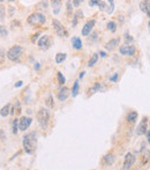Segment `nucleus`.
<instances>
[{
  "label": "nucleus",
  "instance_id": "nucleus-26",
  "mask_svg": "<svg viewBox=\"0 0 150 170\" xmlns=\"http://www.w3.org/2000/svg\"><path fill=\"white\" fill-rule=\"evenodd\" d=\"M57 78H58V84H59V85L62 86L64 84H65V82H66V79H65V77H64V75H62L60 72H58V74H57Z\"/></svg>",
  "mask_w": 150,
  "mask_h": 170
},
{
  "label": "nucleus",
  "instance_id": "nucleus-2",
  "mask_svg": "<svg viewBox=\"0 0 150 170\" xmlns=\"http://www.w3.org/2000/svg\"><path fill=\"white\" fill-rule=\"evenodd\" d=\"M22 54H23V47L20 46V45H14V46H12V47L7 51V53H6L7 58H8L9 60H12V61H19Z\"/></svg>",
  "mask_w": 150,
  "mask_h": 170
},
{
  "label": "nucleus",
  "instance_id": "nucleus-18",
  "mask_svg": "<svg viewBox=\"0 0 150 170\" xmlns=\"http://www.w3.org/2000/svg\"><path fill=\"white\" fill-rule=\"evenodd\" d=\"M72 43H73V47L75 50H81L82 49V41H81L80 37H73Z\"/></svg>",
  "mask_w": 150,
  "mask_h": 170
},
{
  "label": "nucleus",
  "instance_id": "nucleus-30",
  "mask_svg": "<svg viewBox=\"0 0 150 170\" xmlns=\"http://www.w3.org/2000/svg\"><path fill=\"white\" fill-rule=\"evenodd\" d=\"M96 6L100 8V10H105V9H106V3H105L104 1H102V0H100V2H98Z\"/></svg>",
  "mask_w": 150,
  "mask_h": 170
},
{
  "label": "nucleus",
  "instance_id": "nucleus-49",
  "mask_svg": "<svg viewBox=\"0 0 150 170\" xmlns=\"http://www.w3.org/2000/svg\"><path fill=\"white\" fill-rule=\"evenodd\" d=\"M3 1H5V0H0V2H3Z\"/></svg>",
  "mask_w": 150,
  "mask_h": 170
},
{
  "label": "nucleus",
  "instance_id": "nucleus-5",
  "mask_svg": "<svg viewBox=\"0 0 150 170\" xmlns=\"http://www.w3.org/2000/svg\"><path fill=\"white\" fill-rule=\"evenodd\" d=\"M52 26H53V28H54V30H55V34H57L59 37H66V36L68 35V33L66 31L64 24H62L60 21H58L57 19H53V20H52Z\"/></svg>",
  "mask_w": 150,
  "mask_h": 170
},
{
  "label": "nucleus",
  "instance_id": "nucleus-7",
  "mask_svg": "<svg viewBox=\"0 0 150 170\" xmlns=\"http://www.w3.org/2000/svg\"><path fill=\"white\" fill-rule=\"evenodd\" d=\"M51 44H52V41H51L50 36L49 35H44L38 41V47L42 49V50H48L51 46Z\"/></svg>",
  "mask_w": 150,
  "mask_h": 170
},
{
  "label": "nucleus",
  "instance_id": "nucleus-16",
  "mask_svg": "<svg viewBox=\"0 0 150 170\" xmlns=\"http://www.w3.org/2000/svg\"><path fill=\"white\" fill-rule=\"evenodd\" d=\"M149 3H150V0H143V1H141L140 2V9L143 12V13H146L147 14V16L149 17Z\"/></svg>",
  "mask_w": 150,
  "mask_h": 170
},
{
  "label": "nucleus",
  "instance_id": "nucleus-17",
  "mask_svg": "<svg viewBox=\"0 0 150 170\" xmlns=\"http://www.w3.org/2000/svg\"><path fill=\"white\" fill-rule=\"evenodd\" d=\"M82 16H83L82 10H77V12H75V14H74V16H73V21H72V27H73V28H75V27H76L79 19H80V17H82Z\"/></svg>",
  "mask_w": 150,
  "mask_h": 170
},
{
  "label": "nucleus",
  "instance_id": "nucleus-45",
  "mask_svg": "<svg viewBox=\"0 0 150 170\" xmlns=\"http://www.w3.org/2000/svg\"><path fill=\"white\" fill-rule=\"evenodd\" d=\"M100 57H106V53H105V52H103V51H100Z\"/></svg>",
  "mask_w": 150,
  "mask_h": 170
},
{
  "label": "nucleus",
  "instance_id": "nucleus-47",
  "mask_svg": "<svg viewBox=\"0 0 150 170\" xmlns=\"http://www.w3.org/2000/svg\"><path fill=\"white\" fill-rule=\"evenodd\" d=\"M83 75H84V72H81V73H80V75H79V78H80V79H82V78H83Z\"/></svg>",
  "mask_w": 150,
  "mask_h": 170
},
{
  "label": "nucleus",
  "instance_id": "nucleus-33",
  "mask_svg": "<svg viewBox=\"0 0 150 170\" xmlns=\"http://www.w3.org/2000/svg\"><path fill=\"white\" fill-rule=\"evenodd\" d=\"M66 6H67V12H72V8H73L72 0H67L66 1Z\"/></svg>",
  "mask_w": 150,
  "mask_h": 170
},
{
  "label": "nucleus",
  "instance_id": "nucleus-25",
  "mask_svg": "<svg viewBox=\"0 0 150 170\" xmlns=\"http://www.w3.org/2000/svg\"><path fill=\"white\" fill-rule=\"evenodd\" d=\"M107 1H109L110 6H109V7H106L107 9H105V10H106V13L110 15V14H112V13H113V10H114V2H113V0H107Z\"/></svg>",
  "mask_w": 150,
  "mask_h": 170
},
{
  "label": "nucleus",
  "instance_id": "nucleus-41",
  "mask_svg": "<svg viewBox=\"0 0 150 170\" xmlns=\"http://www.w3.org/2000/svg\"><path fill=\"white\" fill-rule=\"evenodd\" d=\"M0 140L1 141H5L6 140V137H5V133H3L2 130H0Z\"/></svg>",
  "mask_w": 150,
  "mask_h": 170
},
{
  "label": "nucleus",
  "instance_id": "nucleus-8",
  "mask_svg": "<svg viewBox=\"0 0 150 170\" xmlns=\"http://www.w3.org/2000/svg\"><path fill=\"white\" fill-rule=\"evenodd\" d=\"M95 24H96V21H95V20H89V21L83 26V28H82V31H81L82 36H86V37H87L88 35H90V33L93 31Z\"/></svg>",
  "mask_w": 150,
  "mask_h": 170
},
{
  "label": "nucleus",
  "instance_id": "nucleus-40",
  "mask_svg": "<svg viewBox=\"0 0 150 170\" xmlns=\"http://www.w3.org/2000/svg\"><path fill=\"white\" fill-rule=\"evenodd\" d=\"M97 38H98V33H96V31L93 33L91 34V41H96Z\"/></svg>",
  "mask_w": 150,
  "mask_h": 170
},
{
  "label": "nucleus",
  "instance_id": "nucleus-48",
  "mask_svg": "<svg viewBox=\"0 0 150 170\" xmlns=\"http://www.w3.org/2000/svg\"><path fill=\"white\" fill-rule=\"evenodd\" d=\"M8 1H9V2H13V1H14V0H8Z\"/></svg>",
  "mask_w": 150,
  "mask_h": 170
},
{
  "label": "nucleus",
  "instance_id": "nucleus-13",
  "mask_svg": "<svg viewBox=\"0 0 150 170\" xmlns=\"http://www.w3.org/2000/svg\"><path fill=\"white\" fill-rule=\"evenodd\" d=\"M51 7H52V13L54 15H58L61 9V0H51Z\"/></svg>",
  "mask_w": 150,
  "mask_h": 170
},
{
  "label": "nucleus",
  "instance_id": "nucleus-42",
  "mask_svg": "<svg viewBox=\"0 0 150 170\" xmlns=\"http://www.w3.org/2000/svg\"><path fill=\"white\" fill-rule=\"evenodd\" d=\"M80 2H81L80 0H73V6L74 7H79L80 6Z\"/></svg>",
  "mask_w": 150,
  "mask_h": 170
},
{
  "label": "nucleus",
  "instance_id": "nucleus-31",
  "mask_svg": "<svg viewBox=\"0 0 150 170\" xmlns=\"http://www.w3.org/2000/svg\"><path fill=\"white\" fill-rule=\"evenodd\" d=\"M100 88H102V85H100V84H96V85L90 89V91H91V93H96V91L100 90Z\"/></svg>",
  "mask_w": 150,
  "mask_h": 170
},
{
  "label": "nucleus",
  "instance_id": "nucleus-36",
  "mask_svg": "<svg viewBox=\"0 0 150 170\" xmlns=\"http://www.w3.org/2000/svg\"><path fill=\"white\" fill-rule=\"evenodd\" d=\"M98 2H100V0H90V1H89V6H90V7H94V6H96Z\"/></svg>",
  "mask_w": 150,
  "mask_h": 170
},
{
  "label": "nucleus",
  "instance_id": "nucleus-23",
  "mask_svg": "<svg viewBox=\"0 0 150 170\" xmlns=\"http://www.w3.org/2000/svg\"><path fill=\"white\" fill-rule=\"evenodd\" d=\"M106 28H107L110 31L114 33V31L117 30V23H115L114 21H110V22H107V26H106Z\"/></svg>",
  "mask_w": 150,
  "mask_h": 170
},
{
  "label": "nucleus",
  "instance_id": "nucleus-19",
  "mask_svg": "<svg viewBox=\"0 0 150 170\" xmlns=\"http://www.w3.org/2000/svg\"><path fill=\"white\" fill-rule=\"evenodd\" d=\"M9 110H10V104H6L3 108H1V110H0V116L7 117V116L9 115Z\"/></svg>",
  "mask_w": 150,
  "mask_h": 170
},
{
  "label": "nucleus",
  "instance_id": "nucleus-43",
  "mask_svg": "<svg viewBox=\"0 0 150 170\" xmlns=\"http://www.w3.org/2000/svg\"><path fill=\"white\" fill-rule=\"evenodd\" d=\"M22 85H23V82L22 81H19L17 84H15V88H19V87H21Z\"/></svg>",
  "mask_w": 150,
  "mask_h": 170
},
{
  "label": "nucleus",
  "instance_id": "nucleus-34",
  "mask_svg": "<svg viewBox=\"0 0 150 170\" xmlns=\"http://www.w3.org/2000/svg\"><path fill=\"white\" fill-rule=\"evenodd\" d=\"M3 58H5V51L2 49H0V64L3 63Z\"/></svg>",
  "mask_w": 150,
  "mask_h": 170
},
{
  "label": "nucleus",
  "instance_id": "nucleus-32",
  "mask_svg": "<svg viewBox=\"0 0 150 170\" xmlns=\"http://www.w3.org/2000/svg\"><path fill=\"white\" fill-rule=\"evenodd\" d=\"M124 37H125V40H126V42H128V43H132V42H133V41H134V38H133V37H132V36H131V35H129L128 33H126Z\"/></svg>",
  "mask_w": 150,
  "mask_h": 170
},
{
  "label": "nucleus",
  "instance_id": "nucleus-11",
  "mask_svg": "<svg viewBox=\"0 0 150 170\" xmlns=\"http://www.w3.org/2000/svg\"><path fill=\"white\" fill-rule=\"evenodd\" d=\"M147 123H148V118H143V121L139 124V126L136 128V134L138 135H142V134H146V132L148 131V125H147Z\"/></svg>",
  "mask_w": 150,
  "mask_h": 170
},
{
  "label": "nucleus",
  "instance_id": "nucleus-44",
  "mask_svg": "<svg viewBox=\"0 0 150 170\" xmlns=\"http://www.w3.org/2000/svg\"><path fill=\"white\" fill-rule=\"evenodd\" d=\"M35 70H36V71L39 70V64H38V63H36V65H35Z\"/></svg>",
  "mask_w": 150,
  "mask_h": 170
},
{
  "label": "nucleus",
  "instance_id": "nucleus-6",
  "mask_svg": "<svg viewBox=\"0 0 150 170\" xmlns=\"http://www.w3.org/2000/svg\"><path fill=\"white\" fill-rule=\"evenodd\" d=\"M119 52H120V54H122V56L133 57V56L135 54V52H136V49H135L134 45H131V44L126 43V44H124V45H121V46L119 47Z\"/></svg>",
  "mask_w": 150,
  "mask_h": 170
},
{
  "label": "nucleus",
  "instance_id": "nucleus-50",
  "mask_svg": "<svg viewBox=\"0 0 150 170\" xmlns=\"http://www.w3.org/2000/svg\"><path fill=\"white\" fill-rule=\"evenodd\" d=\"M80 1H81V2H83V1H84V0H80Z\"/></svg>",
  "mask_w": 150,
  "mask_h": 170
},
{
  "label": "nucleus",
  "instance_id": "nucleus-27",
  "mask_svg": "<svg viewBox=\"0 0 150 170\" xmlns=\"http://www.w3.org/2000/svg\"><path fill=\"white\" fill-rule=\"evenodd\" d=\"M19 131V119H14L13 122V134H17Z\"/></svg>",
  "mask_w": 150,
  "mask_h": 170
},
{
  "label": "nucleus",
  "instance_id": "nucleus-46",
  "mask_svg": "<svg viewBox=\"0 0 150 170\" xmlns=\"http://www.w3.org/2000/svg\"><path fill=\"white\" fill-rule=\"evenodd\" d=\"M10 8V16L13 15V13H14V7H9Z\"/></svg>",
  "mask_w": 150,
  "mask_h": 170
},
{
  "label": "nucleus",
  "instance_id": "nucleus-14",
  "mask_svg": "<svg viewBox=\"0 0 150 170\" xmlns=\"http://www.w3.org/2000/svg\"><path fill=\"white\" fill-rule=\"evenodd\" d=\"M119 43H120V38H119V37H118V38H113V40H111V41H109V42L106 43L105 49H106L107 51H113V50L119 45Z\"/></svg>",
  "mask_w": 150,
  "mask_h": 170
},
{
  "label": "nucleus",
  "instance_id": "nucleus-3",
  "mask_svg": "<svg viewBox=\"0 0 150 170\" xmlns=\"http://www.w3.org/2000/svg\"><path fill=\"white\" fill-rule=\"evenodd\" d=\"M37 121L38 124L41 125L42 128H46L49 125V121H50V112L48 109L42 108L38 112H37Z\"/></svg>",
  "mask_w": 150,
  "mask_h": 170
},
{
  "label": "nucleus",
  "instance_id": "nucleus-9",
  "mask_svg": "<svg viewBox=\"0 0 150 170\" xmlns=\"http://www.w3.org/2000/svg\"><path fill=\"white\" fill-rule=\"evenodd\" d=\"M31 122H32V119H31L30 117H26V116H23L21 119H19V128H20L21 131H26V130H28L29 126L31 125Z\"/></svg>",
  "mask_w": 150,
  "mask_h": 170
},
{
  "label": "nucleus",
  "instance_id": "nucleus-38",
  "mask_svg": "<svg viewBox=\"0 0 150 170\" xmlns=\"http://www.w3.org/2000/svg\"><path fill=\"white\" fill-rule=\"evenodd\" d=\"M38 36H39V33H37V34H35V35H32V37H31V42L35 43L37 40H38Z\"/></svg>",
  "mask_w": 150,
  "mask_h": 170
},
{
  "label": "nucleus",
  "instance_id": "nucleus-37",
  "mask_svg": "<svg viewBox=\"0 0 150 170\" xmlns=\"http://www.w3.org/2000/svg\"><path fill=\"white\" fill-rule=\"evenodd\" d=\"M118 78H119V77H118V73H115L113 77L110 78V80H111L112 82H117V81H118Z\"/></svg>",
  "mask_w": 150,
  "mask_h": 170
},
{
  "label": "nucleus",
  "instance_id": "nucleus-29",
  "mask_svg": "<svg viewBox=\"0 0 150 170\" xmlns=\"http://www.w3.org/2000/svg\"><path fill=\"white\" fill-rule=\"evenodd\" d=\"M7 35H8V31H7L6 27H3V26H0V36H2V37H6Z\"/></svg>",
  "mask_w": 150,
  "mask_h": 170
},
{
  "label": "nucleus",
  "instance_id": "nucleus-39",
  "mask_svg": "<svg viewBox=\"0 0 150 170\" xmlns=\"http://www.w3.org/2000/svg\"><path fill=\"white\" fill-rule=\"evenodd\" d=\"M15 27H20V22H19V21H15V20H14V21H12V28L14 29Z\"/></svg>",
  "mask_w": 150,
  "mask_h": 170
},
{
  "label": "nucleus",
  "instance_id": "nucleus-20",
  "mask_svg": "<svg viewBox=\"0 0 150 170\" xmlns=\"http://www.w3.org/2000/svg\"><path fill=\"white\" fill-rule=\"evenodd\" d=\"M136 118H138V112H136V111H131V112L127 115V122H129V123L135 122Z\"/></svg>",
  "mask_w": 150,
  "mask_h": 170
},
{
  "label": "nucleus",
  "instance_id": "nucleus-4",
  "mask_svg": "<svg viewBox=\"0 0 150 170\" xmlns=\"http://www.w3.org/2000/svg\"><path fill=\"white\" fill-rule=\"evenodd\" d=\"M27 21L31 26H38V27H41V26H43L45 23L46 17L42 13H32V14L29 15V17H28Z\"/></svg>",
  "mask_w": 150,
  "mask_h": 170
},
{
  "label": "nucleus",
  "instance_id": "nucleus-15",
  "mask_svg": "<svg viewBox=\"0 0 150 170\" xmlns=\"http://www.w3.org/2000/svg\"><path fill=\"white\" fill-rule=\"evenodd\" d=\"M114 155L113 154H106L104 157H103V164L104 166H112L113 164V162H114Z\"/></svg>",
  "mask_w": 150,
  "mask_h": 170
},
{
  "label": "nucleus",
  "instance_id": "nucleus-24",
  "mask_svg": "<svg viewBox=\"0 0 150 170\" xmlns=\"http://www.w3.org/2000/svg\"><path fill=\"white\" fill-rule=\"evenodd\" d=\"M77 91H79V80H76V81L74 82V86H73V88H72V96H73V97H76Z\"/></svg>",
  "mask_w": 150,
  "mask_h": 170
},
{
  "label": "nucleus",
  "instance_id": "nucleus-12",
  "mask_svg": "<svg viewBox=\"0 0 150 170\" xmlns=\"http://www.w3.org/2000/svg\"><path fill=\"white\" fill-rule=\"evenodd\" d=\"M69 94H71L69 89H68L67 87H62V88L60 89L59 94H58V100H59L60 102H64V101L67 100V97L69 96Z\"/></svg>",
  "mask_w": 150,
  "mask_h": 170
},
{
  "label": "nucleus",
  "instance_id": "nucleus-35",
  "mask_svg": "<svg viewBox=\"0 0 150 170\" xmlns=\"http://www.w3.org/2000/svg\"><path fill=\"white\" fill-rule=\"evenodd\" d=\"M46 103H48V105L50 107V108H53V105H54V103L52 102V96H49V98H48V101H46Z\"/></svg>",
  "mask_w": 150,
  "mask_h": 170
},
{
  "label": "nucleus",
  "instance_id": "nucleus-10",
  "mask_svg": "<svg viewBox=\"0 0 150 170\" xmlns=\"http://www.w3.org/2000/svg\"><path fill=\"white\" fill-rule=\"evenodd\" d=\"M135 156L132 153H127L125 156V161H124V169H129L134 163H135Z\"/></svg>",
  "mask_w": 150,
  "mask_h": 170
},
{
  "label": "nucleus",
  "instance_id": "nucleus-21",
  "mask_svg": "<svg viewBox=\"0 0 150 170\" xmlns=\"http://www.w3.org/2000/svg\"><path fill=\"white\" fill-rule=\"evenodd\" d=\"M65 59H66V53L59 52V53L55 54V63L57 64H61L62 61H65Z\"/></svg>",
  "mask_w": 150,
  "mask_h": 170
},
{
  "label": "nucleus",
  "instance_id": "nucleus-1",
  "mask_svg": "<svg viewBox=\"0 0 150 170\" xmlns=\"http://www.w3.org/2000/svg\"><path fill=\"white\" fill-rule=\"evenodd\" d=\"M37 148V133L30 132L23 137V149L27 154H34Z\"/></svg>",
  "mask_w": 150,
  "mask_h": 170
},
{
  "label": "nucleus",
  "instance_id": "nucleus-28",
  "mask_svg": "<svg viewBox=\"0 0 150 170\" xmlns=\"http://www.w3.org/2000/svg\"><path fill=\"white\" fill-rule=\"evenodd\" d=\"M5 15H6V8L2 5H0V20L1 21L5 20Z\"/></svg>",
  "mask_w": 150,
  "mask_h": 170
},
{
  "label": "nucleus",
  "instance_id": "nucleus-22",
  "mask_svg": "<svg viewBox=\"0 0 150 170\" xmlns=\"http://www.w3.org/2000/svg\"><path fill=\"white\" fill-rule=\"evenodd\" d=\"M97 60H98V53H94V54L91 56L89 63H88V67H93V66L97 63Z\"/></svg>",
  "mask_w": 150,
  "mask_h": 170
}]
</instances>
